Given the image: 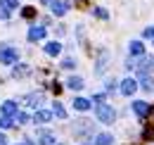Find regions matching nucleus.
Wrapping results in <instances>:
<instances>
[{
  "mask_svg": "<svg viewBox=\"0 0 154 145\" xmlns=\"http://www.w3.org/2000/svg\"><path fill=\"white\" fill-rule=\"evenodd\" d=\"M74 64H76V62H74V60H71V57H66V60H64V62H62V67H66V69H71V67H74Z\"/></svg>",
  "mask_w": 154,
  "mask_h": 145,
  "instance_id": "nucleus-24",
  "label": "nucleus"
},
{
  "mask_svg": "<svg viewBox=\"0 0 154 145\" xmlns=\"http://www.w3.org/2000/svg\"><path fill=\"white\" fill-rule=\"evenodd\" d=\"M45 53L48 55H59L62 53V45H59V43H48V45H45Z\"/></svg>",
  "mask_w": 154,
  "mask_h": 145,
  "instance_id": "nucleus-12",
  "label": "nucleus"
},
{
  "mask_svg": "<svg viewBox=\"0 0 154 145\" xmlns=\"http://www.w3.org/2000/svg\"><path fill=\"white\" fill-rule=\"evenodd\" d=\"M26 102H29L31 107H38L40 102H43V95H40V93H31V95L26 98Z\"/></svg>",
  "mask_w": 154,
  "mask_h": 145,
  "instance_id": "nucleus-10",
  "label": "nucleus"
},
{
  "mask_svg": "<svg viewBox=\"0 0 154 145\" xmlns=\"http://www.w3.org/2000/svg\"><path fill=\"white\" fill-rule=\"evenodd\" d=\"M97 17L104 19V17H107V10H102V7H100V10H97Z\"/></svg>",
  "mask_w": 154,
  "mask_h": 145,
  "instance_id": "nucleus-27",
  "label": "nucleus"
},
{
  "mask_svg": "<svg viewBox=\"0 0 154 145\" xmlns=\"http://www.w3.org/2000/svg\"><path fill=\"white\" fill-rule=\"evenodd\" d=\"M135 91H137V81H135V79H123L121 93H123V95H133Z\"/></svg>",
  "mask_w": 154,
  "mask_h": 145,
  "instance_id": "nucleus-3",
  "label": "nucleus"
},
{
  "mask_svg": "<svg viewBox=\"0 0 154 145\" xmlns=\"http://www.w3.org/2000/svg\"><path fill=\"white\" fill-rule=\"evenodd\" d=\"M140 81H142V88H145V91H152V88H154V81L149 79V76H142Z\"/></svg>",
  "mask_w": 154,
  "mask_h": 145,
  "instance_id": "nucleus-17",
  "label": "nucleus"
},
{
  "mask_svg": "<svg viewBox=\"0 0 154 145\" xmlns=\"http://www.w3.org/2000/svg\"><path fill=\"white\" fill-rule=\"evenodd\" d=\"M95 145H112V136H109V133H100V136H95Z\"/></svg>",
  "mask_w": 154,
  "mask_h": 145,
  "instance_id": "nucleus-11",
  "label": "nucleus"
},
{
  "mask_svg": "<svg viewBox=\"0 0 154 145\" xmlns=\"http://www.w3.org/2000/svg\"><path fill=\"white\" fill-rule=\"evenodd\" d=\"M142 138H145V140H154V126H145L142 128Z\"/></svg>",
  "mask_w": 154,
  "mask_h": 145,
  "instance_id": "nucleus-16",
  "label": "nucleus"
},
{
  "mask_svg": "<svg viewBox=\"0 0 154 145\" xmlns=\"http://www.w3.org/2000/svg\"><path fill=\"white\" fill-rule=\"evenodd\" d=\"M0 62L2 64H14V62H19V53L14 48H0Z\"/></svg>",
  "mask_w": 154,
  "mask_h": 145,
  "instance_id": "nucleus-2",
  "label": "nucleus"
},
{
  "mask_svg": "<svg viewBox=\"0 0 154 145\" xmlns=\"http://www.w3.org/2000/svg\"><path fill=\"white\" fill-rule=\"evenodd\" d=\"M97 119H100L102 124H114V119H116L114 107H109V105H104V102H97Z\"/></svg>",
  "mask_w": 154,
  "mask_h": 145,
  "instance_id": "nucleus-1",
  "label": "nucleus"
},
{
  "mask_svg": "<svg viewBox=\"0 0 154 145\" xmlns=\"http://www.w3.org/2000/svg\"><path fill=\"white\" fill-rule=\"evenodd\" d=\"M26 74H29V69H26V67H17V69H14V76H26Z\"/></svg>",
  "mask_w": 154,
  "mask_h": 145,
  "instance_id": "nucleus-25",
  "label": "nucleus"
},
{
  "mask_svg": "<svg viewBox=\"0 0 154 145\" xmlns=\"http://www.w3.org/2000/svg\"><path fill=\"white\" fill-rule=\"evenodd\" d=\"M145 38H149V40H154V26H152V29H145Z\"/></svg>",
  "mask_w": 154,
  "mask_h": 145,
  "instance_id": "nucleus-26",
  "label": "nucleus"
},
{
  "mask_svg": "<svg viewBox=\"0 0 154 145\" xmlns=\"http://www.w3.org/2000/svg\"><path fill=\"white\" fill-rule=\"evenodd\" d=\"M14 119H17L19 124H26V121H29V114H24V112H19V114H17Z\"/></svg>",
  "mask_w": 154,
  "mask_h": 145,
  "instance_id": "nucleus-23",
  "label": "nucleus"
},
{
  "mask_svg": "<svg viewBox=\"0 0 154 145\" xmlns=\"http://www.w3.org/2000/svg\"><path fill=\"white\" fill-rule=\"evenodd\" d=\"M133 112L137 114V117H147V114L152 112V107H149L147 102H142V100H137V102H133Z\"/></svg>",
  "mask_w": 154,
  "mask_h": 145,
  "instance_id": "nucleus-4",
  "label": "nucleus"
},
{
  "mask_svg": "<svg viewBox=\"0 0 154 145\" xmlns=\"http://www.w3.org/2000/svg\"><path fill=\"white\" fill-rule=\"evenodd\" d=\"M107 69V53L100 55V64H97V72H104Z\"/></svg>",
  "mask_w": 154,
  "mask_h": 145,
  "instance_id": "nucleus-18",
  "label": "nucleus"
},
{
  "mask_svg": "<svg viewBox=\"0 0 154 145\" xmlns=\"http://www.w3.org/2000/svg\"><path fill=\"white\" fill-rule=\"evenodd\" d=\"M0 5H2V10H12V7H17V0H0Z\"/></svg>",
  "mask_w": 154,
  "mask_h": 145,
  "instance_id": "nucleus-20",
  "label": "nucleus"
},
{
  "mask_svg": "<svg viewBox=\"0 0 154 145\" xmlns=\"http://www.w3.org/2000/svg\"><path fill=\"white\" fill-rule=\"evenodd\" d=\"M33 121H36V124H48V121H52V112H45V109H40V112H36Z\"/></svg>",
  "mask_w": 154,
  "mask_h": 145,
  "instance_id": "nucleus-6",
  "label": "nucleus"
},
{
  "mask_svg": "<svg viewBox=\"0 0 154 145\" xmlns=\"http://www.w3.org/2000/svg\"><path fill=\"white\" fill-rule=\"evenodd\" d=\"M131 55H145V45L137 43V40H133V43H131Z\"/></svg>",
  "mask_w": 154,
  "mask_h": 145,
  "instance_id": "nucleus-13",
  "label": "nucleus"
},
{
  "mask_svg": "<svg viewBox=\"0 0 154 145\" xmlns=\"http://www.w3.org/2000/svg\"><path fill=\"white\" fill-rule=\"evenodd\" d=\"M0 145H7V140H5V136L0 133Z\"/></svg>",
  "mask_w": 154,
  "mask_h": 145,
  "instance_id": "nucleus-29",
  "label": "nucleus"
},
{
  "mask_svg": "<svg viewBox=\"0 0 154 145\" xmlns=\"http://www.w3.org/2000/svg\"><path fill=\"white\" fill-rule=\"evenodd\" d=\"M14 112H17V102H14V100H7V102H2V114L12 117Z\"/></svg>",
  "mask_w": 154,
  "mask_h": 145,
  "instance_id": "nucleus-9",
  "label": "nucleus"
},
{
  "mask_svg": "<svg viewBox=\"0 0 154 145\" xmlns=\"http://www.w3.org/2000/svg\"><path fill=\"white\" fill-rule=\"evenodd\" d=\"M66 10H69V5H66V2H57V5H52V12H55L57 17H62Z\"/></svg>",
  "mask_w": 154,
  "mask_h": 145,
  "instance_id": "nucleus-14",
  "label": "nucleus"
},
{
  "mask_svg": "<svg viewBox=\"0 0 154 145\" xmlns=\"http://www.w3.org/2000/svg\"><path fill=\"white\" fill-rule=\"evenodd\" d=\"M12 124H14V121H12L7 114H5V117H0V128H10Z\"/></svg>",
  "mask_w": 154,
  "mask_h": 145,
  "instance_id": "nucleus-19",
  "label": "nucleus"
},
{
  "mask_svg": "<svg viewBox=\"0 0 154 145\" xmlns=\"http://www.w3.org/2000/svg\"><path fill=\"white\" fill-rule=\"evenodd\" d=\"M38 138H40V145H55V138L50 133H40Z\"/></svg>",
  "mask_w": 154,
  "mask_h": 145,
  "instance_id": "nucleus-15",
  "label": "nucleus"
},
{
  "mask_svg": "<svg viewBox=\"0 0 154 145\" xmlns=\"http://www.w3.org/2000/svg\"><path fill=\"white\" fill-rule=\"evenodd\" d=\"M43 38H45V29H43V26H31V31H29V40L36 43V40H43Z\"/></svg>",
  "mask_w": 154,
  "mask_h": 145,
  "instance_id": "nucleus-5",
  "label": "nucleus"
},
{
  "mask_svg": "<svg viewBox=\"0 0 154 145\" xmlns=\"http://www.w3.org/2000/svg\"><path fill=\"white\" fill-rule=\"evenodd\" d=\"M21 14H24L26 19H31L33 14H36V10H33V7H24V12H21Z\"/></svg>",
  "mask_w": 154,
  "mask_h": 145,
  "instance_id": "nucleus-22",
  "label": "nucleus"
},
{
  "mask_svg": "<svg viewBox=\"0 0 154 145\" xmlns=\"http://www.w3.org/2000/svg\"><path fill=\"white\" fill-rule=\"evenodd\" d=\"M55 114H57L59 119H64V117H66V112H64V107H62V105H59L57 100H55Z\"/></svg>",
  "mask_w": 154,
  "mask_h": 145,
  "instance_id": "nucleus-21",
  "label": "nucleus"
},
{
  "mask_svg": "<svg viewBox=\"0 0 154 145\" xmlns=\"http://www.w3.org/2000/svg\"><path fill=\"white\" fill-rule=\"evenodd\" d=\"M66 88H71V91H81V88H83V79H78V76H71V79L66 81Z\"/></svg>",
  "mask_w": 154,
  "mask_h": 145,
  "instance_id": "nucleus-8",
  "label": "nucleus"
},
{
  "mask_svg": "<svg viewBox=\"0 0 154 145\" xmlns=\"http://www.w3.org/2000/svg\"><path fill=\"white\" fill-rule=\"evenodd\" d=\"M43 2H45V5H50V7H52V5H57L59 0H43Z\"/></svg>",
  "mask_w": 154,
  "mask_h": 145,
  "instance_id": "nucleus-28",
  "label": "nucleus"
},
{
  "mask_svg": "<svg viewBox=\"0 0 154 145\" xmlns=\"http://www.w3.org/2000/svg\"><path fill=\"white\" fill-rule=\"evenodd\" d=\"M74 107H76L78 112H85V109H90V100H88V98H76V100H74Z\"/></svg>",
  "mask_w": 154,
  "mask_h": 145,
  "instance_id": "nucleus-7",
  "label": "nucleus"
}]
</instances>
